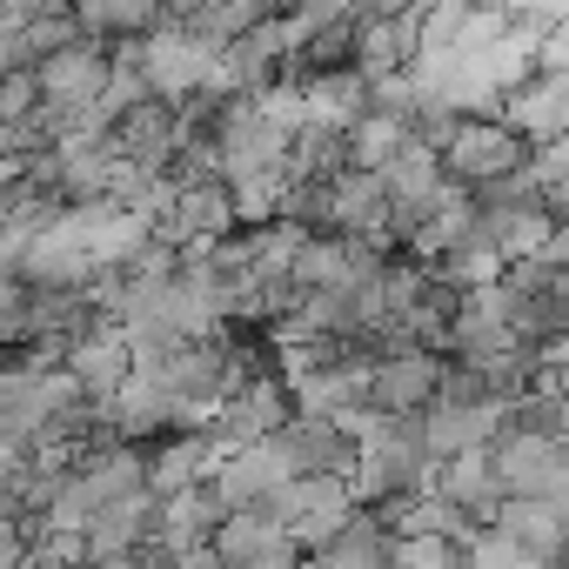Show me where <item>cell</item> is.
Segmentation results:
<instances>
[{
  "label": "cell",
  "instance_id": "obj_8",
  "mask_svg": "<svg viewBox=\"0 0 569 569\" xmlns=\"http://www.w3.org/2000/svg\"><path fill=\"white\" fill-rule=\"evenodd\" d=\"M309 128H329V134H349L362 114H369V81L356 68H336V74H309Z\"/></svg>",
  "mask_w": 569,
  "mask_h": 569
},
{
  "label": "cell",
  "instance_id": "obj_12",
  "mask_svg": "<svg viewBox=\"0 0 569 569\" xmlns=\"http://www.w3.org/2000/svg\"><path fill=\"white\" fill-rule=\"evenodd\" d=\"M422 8H429V0H369V14H389V21L396 14H422Z\"/></svg>",
  "mask_w": 569,
  "mask_h": 569
},
{
  "label": "cell",
  "instance_id": "obj_3",
  "mask_svg": "<svg viewBox=\"0 0 569 569\" xmlns=\"http://www.w3.org/2000/svg\"><path fill=\"white\" fill-rule=\"evenodd\" d=\"M134 61L148 74V88L161 101H194V94H221V48L194 41L181 21H161L154 34L134 41Z\"/></svg>",
  "mask_w": 569,
  "mask_h": 569
},
{
  "label": "cell",
  "instance_id": "obj_11",
  "mask_svg": "<svg viewBox=\"0 0 569 569\" xmlns=\"http://www.w3.org/2000/svg\"><path fill=\"white\" fill-rule=\"evenodd\" d=\"M34 114H41V81H34V68L0 74V121H34Z\"/></svg>",
  "mask_w": 569,
  "mask_h": 569
},
{
  "label": "cell",
  "instance_id": "obj_1",
  "mask_svg": "<svg viewBox=\"0 0 569 569\" xmlns=\"http://www.w3.org/2000/svg\"><path fill=\"white\" fill-rule=\"evenodd\" d=\"M442 174L462 181V188H496V181H516L529 161H536V141L522 128H509L496 108L489 114H456V128L442 134Z\"/></svg>",
  "mask_w": 569,
  "mask_h": 569
},
{
  "label": "cell",
  "instance_id": "obj_2",
  "mask_svg": "<svg viewBox=\"0 0 569 569\" xmlns=\"http://www.w3.org/2000/svg\"><path fill=\"white\" fill-rule=\"evenodd\" d=\"M34 81H41V114H48V128L61 134V128H74V121L108 94V81H114V41L81 34V41H68L61 54H48V61L34 68Z\"/></svg>",
  "mask_w": 569,
  "mask_h": 569
},
{
  "label": "cell",
  "instance_id": "obj_10",
  "mask_svg": "<svg viewBox=\"0 0 569 569\" xmlns=\"http://www.w3.org/2000/svg\"><path fill=\"white\" fill-rule=\"evenodd\" d=\"M456 562H462V542L449 536H429V529L389 536V569H456Z\"/></svg>",
  "mask_w": 569,
  "mask_h": 569
},
{
  "label": "cell",
  "instance_id": "obj_9",
  "mask_svg": "<svg viewBox=\"0 0 569 569\" xmlns=\"http://www.w3.org/2000/svg\"><path fill=\"white\" fill-rule=\"evenodd\" d=\"M409 134H416V128H409L402 114H382V108H369V114H362V121L342 134V154H349V168H376V174H382V168L402 154V141H409Z\"/></svg>",
  "mask_w": 569,
  "mask_h": 569
},
{
  "label": "cell",
  "instance_id": "obj_4",
  "mask_svg": "<svg viewBox=\"0 0 569 569\" xmlns=\"http://www.w3.org/2000/svg\"><path fill=\"white\" fill-rule=\"evenodd\" d=\"M489 462L509 496H562V436L502 422V436L489 442Z\"/></svg>",
  "mask_w": 569,
  "mask_h": 569
},
{
  "label": "cell",
  "instance_id": "obj_7",
  "mask_svg": "<svg viewBox=\"0 0 569 569\" xmlns=\"http://www.w3.org/2000/svg\"><path fill=\"white\" fill-rule=\"evenodd\" d=\"M429 489H442L456 509H469L476 522H496V509H502V482H496V462H489V449H462V456H442L436 462V482Z\"/></svg>",
  "mask_w": 569,
  "mask_h": 569
},
{
  "label": "cell",
  "instance_id": "obj_6",
  "mask_svg": "<svg viewBox=\"0 0 569 569\" xmlns=\"http://www.w3.org/2000/svg\"><path fill=\"white\" fill-rule=\"evenodd\" d=\"M496 529H509L529 556H542V569H556V556L569 549V496H502Z\"/></svg>",
  "mask_w": 569,
  "mask_h": 569
},
{
  "label": "cell",
  "instance_id": "obj_5",
  "mask_svg": "<svg viewBox=\"0 0 569 569\" xmlns=\"http://www.w3.org/2000/svg\"><path fill=\"white\" fill-rule=\"evenodd\" d=\"M436 382H442V356H436V349H396V356H376L369 409H382V416H422V409L436 402Z\"/></svg>",
  "mask_w": 569,
  "mask_h": 569
}]
</instances>
